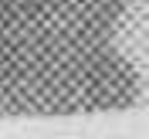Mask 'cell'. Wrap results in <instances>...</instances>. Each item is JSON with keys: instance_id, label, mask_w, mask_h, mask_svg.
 Wrapping results in <instances>:
<instances>
[]
</instances>
